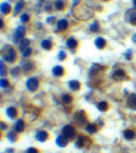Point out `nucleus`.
Instances as JSON below:
<instances>
[{
  "mask_svg": "<svg viewBox=\"0 0 136 153\" xmlns=\"http://www.w3.org/2000/svg\"><path fill=\"white\" fill-rule=\"evenodd\" d=\"M48 136H49L48 135V132H45V131H39L35 134V138L39 142H45L48 140Z\"/></svg>",
  "mask_w": 136,
  "mask_h": 153,
  "instance_id": "9",
  "label": "nucleus"
},
{
  "mask_svg": "<svg viewBox=\"0 0 136 153\" xmlns=\"http://www.w3.org/2000/svg\"><path fill=\"white\" fill-rule=\"evenodd\" d=\"M74 119H75V121H77V124H81V125L86 124V116H85L84 111H77L74 115Z\"/></svg>",
  "mask_w": 136,
  "mask_h": 153,
  "instance_id": "7",
  "label": "nucleus"
},
{
  "mask_svg": "<svg viewBox=\"0 0 136 153\" xmlns=\"http://www.w3.org/2000/svg\"><path fill=\"white\" fill-rule=\"evenodd\" d=\"M26 87H27V90L31 91V92L36 91L37 87H39V80H37L35 77H31V78H28L27 82H26Z\"/></svg>",
  "mask_w": 136,
  "mask_h": 153,
  "instance_id": "4",
  "label": "nucleus"
},
{
  "mask_svg": "<svg viewBox=\"0 0 136 153\" xmlns=\"http://www.w3.org/2000/svg\"><path fill=\"white\" fill-rule=\"evenodd\" d=\"M61 101H62L65 104H69V103H72V101H73V96H72L70 94H64V95L61 96Z\"/></svg>",
  "mask_w": 136,
  "mask_h": 153,
  "instance_id": "26",
  "label": "nucleus"
},
{
  "mask_svg": "<svg viewBox=\"0 0 136 153\" xmlns=\"http://www.w3.org/2000/svg\"><path fill=\"white\" fill-rule=\"evenodd\" d=\"M68 27V22L66 19H59L57 22V28L59 31H65Z\"/></svg>",
  "mask_w": 136,
  "mask_h": 153,
  "instance_id": "14",
  "label": "nucleus"
},
{
  "mask_svg": "<svg viewBox=\"0 0 136 153\" xmlns=\"http://www.w3.org/2000/svg\"><path fill=\"white\" fill-rule=\"evenodd\" d=\"M103 1H109V0H103Z\"/></svg>",
  "mask_w": 136,
  "mask_h": 153,
  "instance_id": "45",
  "label": "nucleus"
},
{
  "mask_svg": "<svg viewBox=\"0 0 136 153\" xmlns=\"http://www.w3.org/2000/svg\"><path fill=\"white\" fill-rule=\"evenodd\" d=\"M24 128H25V123L22 119L17 120L16 124H15V126H14V131L17 132V133H20V132L24 131Z\"/></svg>",
  "mask_w": 136,
  "mask_h": 153,
  "instance_id": "11",
  "label": "nucleus"
},
{
  "mask_svg": "<svg viewBox=\"0 0 136 153\" xmlns=\"http://www.w3.org/2000/svg\"><path fill=\"white\" fill-rule=\"evenodd\" d=\"M99 28H100V27H99V23H98L97 20H94V22L90 25V31H91V32H98Z\"/></svg>",
  "mask_w": 136,
  "mask_h": 153,
  "instance_id": "30",
  "label": "nucleus"
},
{
  "mask_svg": "<svg viewBox=\"0 0 136 153\" xmlns=\"http://www.w3.org/2000/svg\"><path fill=\"white\" fill-rule=\"evenodd\" d=\"M27 153H39V151H37V149H35V148H30V149L27 150Z\"/></svg>",
  "mask_w": 136,
  "mask_h": 153,
  "instance_id": "39",
  "label": "nucleus"
},
{
  "mask_svg": "<svg viewBox=\"0 0 136 153\" xmlns=\"http://www.w3.org/2000/svg\"><path fill=\"white\" fill-rule=\"evenodd\" d=\"M68 86H69V88H70V90H73V91H77V90H79V88H81V83H79L78 80L72 79V80H69Z\"/></svg>",
  "mask_w": 136,
  "mask_h": 153,
  "instance_id": "15",
  "label": "nucleus"
},
{
  "mask_svg": "<svg viewBox=\"0 0 136 153\" xmlns=\"http://www.w3.org/2000/svg\"><path fill=\"white\" fill-rule=\"evenodd\" d=\"M133 5H134V8L136 9V0H133Z\"/></svg>",
  "mask_w": 136,
  "mask_h": 153,
  "instance_id": "44",
  "label": "nucleus"
},
{
  "mask_svg": "<svg viewBox=\"0 0 136 153\" xmlns=\"http://www.w3.org/2000/svg\"><path fill=\"white\" fill-rule=\"evenodd\" d=\"M66 57H67V55H66L64 51H60L59 55H58V59H59V60H65Z\"/></svg>",
  "mask_w": 136,
  "mask_h": 153,
  "instance_id": "36",
  "label": "nucleus"
},
{
  "mask_svg": "<svg viewBox=\"0 0 136 153\" xmlns=\"http://www.w3.org/2000/svg\"><path fill=\"white\" fill-rule=\"evenodd\" d=\"M125 58H126L127 60H131V59H132V50H128V51L125 53Z\"/></svg>",
  "mask_w": 136,
  "mask_h": 153,
  "instance_id": "38",
  "label": "nucleus"
},
{
  "mask_svg": "<svg viewBox=\"0 0 136 153\" xmlns=\"http://www.w3.org/2000/svg\"><path fill=\"white\" fill-rule=\"evenodd\" d=\"M52 20H53V17H50V18H48V19H47V22H48V23H49V22H52Z\"/></svg>",
  "mask_w": 136,
  "mask_h": 153,
  "instance_id": "42",
  "label": "nucleus"
},
{
  "mask_svg": "<svg viewBox=\"0 0 136 153\" xmlns=\"http://www.w3.org/2000/svg\"><path fill=\"white\" fill-rule=\"evenodd\" d=\"M76 1H78V0H76Z\"/></svg>",
  "mask_w": 136,
  "mask_h": 153,
  "instance_id": "46",
  "label": "nucleus"
},
{
  "mask_svg": "<svg viewBox=\"0 0 136 153\" xmlns=\"http://www.w3.org/2000/svg\"><path fill=\"white\" fill-rule=\"evenodd\" d=\"M74 14H75L76 18L83 19V20H86V19L91 18L92 15H93V13L84 5H79L77 8H74Z\"/></svg>",
  "mask_w": 136,
  "mask_h": 153,
  "instance_id": "1",
  "label": "nucleus"
},
{
  "mask_svg": "<svg viewBox=\"0 0 136 153\" xmlns=\"http://www.w3.org/2000/svg\"><path fill=\"white\" fill-rule=\"evenodd\" d=\"M0 85H1V88H5L8 86V80L6 78H1L0 79Z\"/></svg>",
  "mask_w": 136,
  "mask_h": 153,
  "instance_id": "34",
  "label": "nucleus"
},
{
  "mask_svg": "<svg viewBox=\"0 0 136 153\" xmlns=\"http://www.w3.org/2000/svg\"><path fill=\"white\" fill-rule=\"evenodd\" d=\"M6 115H7L9 118H15V117L17 116V110H16V108H15V107H9V108H7Z\"/></svg>",
  "mask_w": 136,
  "mask_h": 153,
  "instance_id": "19",
  "label": "nucleus"
},
{
  "mask_svg": "<svg viewBox=\"0 0 136 153\" xmlns=\"http://www.w3.org/2000/svg\"><path fill=\"white\" fill-rule=\"evenodd\" d=\"M0 7H1V14H2V15H8V14L10 13L11 7H10V5H9L8 2H2Z\"/></svg>",
  "mask_w": 136,
  "mask_h": 153,
  "instance_id": "16",
  "label": "nucleus"
},
{
  "mask_svg": "<svg viewBox=\"0 0 136 153\" xmlns=\"http://www.w3.org/2000/svg\"><path fill=\"white\" fill-rule=\"evenodd\" d=\"M56 143H57L58 146L65 148V146L68 144V138H67L66 136H64V135H59V136L57 137V140H56Z\"/></svg>",
  "mask_w": 136,
  "mask_h": 153,
  "instance_id": "10",
  "label": "nucleus"
},
{
  "mask_svg": "<svg viewBox=\"0 0 136 153\" xmlns=\"http://www.w3.org/2000/svg\"><path fill=\"white\" fill-rule=\"evenodd\" d=\"M31 53H32V49H31V48L28 47L27 49H25V50H24V51L22 52V56H23L24 58H26V57H28V56H30Z\"/></svg>",
  "mask_w": 136,
  "mask_h": 153,
  "instance_id": "32",
  "label": "nucleus"
},
{
  "mask_svg": "<svg viewBox=\"0 0 136 153\" xmlns=\"http://www.w3.org/2000/svg\"><path fill=\"white\" fill-rule=\"evenodd\" d=\"M132 41H133L134 43H136V34H135V35H133V38H132Z\"/></svg>",
  "mask_w": 136,
  "mask_h": 153,
  "instance_id": "41",
  "label": "nucleus"
},
{
  "mask_svg": "<svg viewBox=\"0 0 136 153\" xmlns=\"http://www.w3.org/2000/svg\"><path fill=\"white\" fill-rule=\"evenodd\" d=\"M23 7H24V1H23V0L18 1V2L15 5V9H14V16L18 15V13L22 10V8H23Z\"/></svg>",
  "mask_w": 136,
  "mask_h": 153,
  "instance_id": "22",
  "label": "nucleus"
},
{
  "mask_svg": "<svg viewBox=\"0 0 136 153\" xmlns=\"http://www.w3.org/2000/svg\"><path fill=\"white\" fill-rule=\"evenodd\" d=\"M24 35H25V27L24 26H18L16 28L15 34H14V43L19 44L20 41L24 39Z\"/></svg>",
  "mask_w": 136,
  "mask_h": 153,
  "instance_id": "3",
  "label": "nucleus"
},
{
  "mask_svg": "<svg viewBox=\"0 0 136 153\" xmlns=\"http://www.w3.org/2000/svg\"><path fill=\"white\" fill-rule=\"evenodd\" d=\"M66 46H67L69 49L74 50V49L77 47V41H76L74 38H69V39L66 41Z\"/></svg>",
  "mask_w": 136,
  "mask_h": 153,
  "instance_id": "20",
  "label": "nucleus"
},
{
  "mask_svg": "<svg viewBox=\"0 0 136 153\" xmlns=\"http://www.w3.org/2000/svg\"><path fill=\"white\" fill-rule=\"evenodd\" d=\"M112 77H114V79H116V80H123V78L125 77V71H123V69H117V71H115L114 74H112Z\"/></svg>",
  "mask_w": 136,
  "mask_h": 153,
  "instance_id": "12",
  "label": "nucleus"
},
{
  "mask_svg": "<svg viewBox=\"0 0 136 153\" xmlns=\"http://www.w3.org/2000/svg\"><path fill=\"white\" fill-rule=\"evenodd\" d=\"M28 44H30V40H28V39H23V40L20 41V43L18 44L19 51H20V52H23L25 49H27V48L30 47Z\"/></svg>",
  "mask_w": 136,
  "mask_h": 153,
  "instance_id": "17",
  "label": "nucleus"
},
{
  "mask_svg": "<svg viewBox=\"0 0 136 153\" xmlns=\"http://www.w3.org/2000/svg\"><path fill=\"white\" fill-rule=\"evenodd\" d=\"M84 141H85V137L84 136H82V135H79L78 136V138L76 140V142H75V145H76V148H78V149H81V148H83L84 146Z\"/></svg>",
  "mask_w": 136,
  "mask_h": 153,
  "instance_id": "24",
  "label": "nucleus"
},
{
  "mask_svg": "<svg viewBox=\"0 0 136 153\" xmlns=\"http://www.w3.org/2000/svg\"><path fill=\"white\" fill-rule=\"evenodd\" d=\"M0 125H1V131H3V129H6V128H7V125H6L5 123H2V121H1V124H0Z\"/></svg>",
  "mask_w": 136,
  "mask_h": 153,
  "instance_id": "40",
  "label": "nucleus"
},
{
  "mask_svg": "<svg viewBox=\"0 0 136 153\" xmlns=\"http://www.w3.org/2000/svg\"><path fill=\"white\" fill-rule=\"evenodd\" d=\"M64 73H65V69H64L62 66H55V67L52 68V74H53L55 76H57V77L62 76Z\"/></svg>",
  "mask_w": 136,
  "mask_h": 153,
  "instance_id": "13",
  "label": "nucleus"
},
{
  "mask_svg": "<svg viewBox=\"0 0 136 153\" xmlns=\"http://www.w3.org/2000/svg\"><path fill=\"white\" fill-rule=\"evenodd\" d=\"M124 137H125L126 140L131 141V140H133V138L135 137V132L132 131V129H126V131L124 132Z\"/></svg>",
  "mask_w": 136,
  "mask_h": 153,
  "instance_id": "21",
  "label": "nucleus"
},
{
  "mask_svg": "<svg viewBox=\"0 0 136 153\" xmlns=\"http://www.w3.org/2000/svg\"><path fill=\"white\" fill-rule=\"evenodd\" d=\"M125 17H126V20L128 23L136 25V9H129V10H127Z\"/></svg>",
  "mask_w": 136,
  "mask_h": 153,
  "instance_id": "6",
  "label": "nucleus"
},
{
  "mask_svg": "<svg viewBox=\"0 0 136 153\" xmlns=\"http://www.w3.org/2000/svg\"><path fill=\"white\" fill-rule=\"evenodd\" d=\"M85 129H86L87 133L93 134V133L97 132V125H94V124H87V125L85 126Z\"/></svg>",
  "mask_w": 136,
  "mask_h": 153,
  "instance_id": "28",
  "label": "nucleus"
},
{
  "mask_svg": "<svg viewBox=\"0 0 136 153\" xmlns=\"http://www.w3.org/2000/svg\"><path fill=\"white\" fill-rule=\"evenodd\" d=\"M0 27H1V28L3 27V20H2V19L0 20Z\"/></svg>",
  "mask_w": 136,
  "mask_h": 153,
  "instance_id": "43",
  "label": "nucleus"
},
{
  "mask_svg": "<svg viewBox=\"0 0 136 153\" xmlns=\"http://www.w3.org/2000/svg\"><path fill=\"white\" fill-rule=\"evenodd\" d=\"M20 20H22L23 23L28 22V20H30V15H28V14H23V15L20 16Z\"/></svg>",
  "mask_w": 136,
  "mask_h": 153,
  "instance_id": "33",
  "label": "nucleus"
},
{
  "mask_svg": "<svg viewBox=\"0 0 136 153\" xmlns=\"http://www.w3.org/2000/svg\"><path fill=\"white\" fill-rule=\"evenodd\" d=\"M3 59L7 63H14V60L16 59V51L11 47H7L3 53Z\"/></svg>",
  "mask_w": 136,
  "mask_h": 153,
  "instance_id": "2",
  "label": "nucleus"
},
{
  "mask_svg": "<svg viewBox=\"0 0 136 153\" xmlns=\"http://www.w3.org/2000/svg\"><path fill=\"white\" fill-rule=\"evenodd\" d=\"M0 67H1V72H0V74H1V76H3V75H6V67L3 66V63H1L0 64Z\"/></svg>",
  "mask_w": 136,
  "mask_h": 153,
  "instance_id": "37",
  "label": "nucleus"
},
{
  "mask_svg": "<svg viewBox=\"0 0 136 153\" xmlns=\"http://www.w3.org/2000/svg\"><path fill=\"white\" fill-rule=\"evenodd\" d=\"M94 44H95V47H97L98 49H103V48L106 47L107 42H106L104 39H102V38H98V39L94 41Z\"/></svg>",
  "mask_w": 136,
  "mask_h": 153,
  "instance_id": "18",
  "label": "nucleus"
},
{
  "mask_svg": "<svg viewBox=\"0 0 136 153\" xmlns=\"http://www.w3.org/2000/svg\"><path fill=\"white\" fill-rule=\"evenodd\" d=\"M18 72H19V68L16 67V68H12V69H11V73H10V74H11V76L12 77H16L18 74H19Z\"/></svg>",
  "mask_w": 136,
  "mask_h": 153,
  "instance_id": "35",
  "label": "nucleus"
},
{
  "mask_svg": "<svg viewBox=\"0 0 136 153\" xmlns=\"http://www.w3.org/2000/svg\"><path fill=\"white\" fill-rule=\"evenodd\" d=\"M41 47H42L43 49H45V50H50V49L52 48V42H51L50 40H43V41L41 42Z\"/></svg>",
  "mask_w": 136,
  "mask_h": 153,
  "instance_id": "25",
  "label": "nucleus"
},
{
  "mask_svg": "<svg viewBox=\"0 0 136 153\" xmlns=\"http://www.w3.org/2000/svg\"><path fill=\"white\" fill-rule=\"evenodd\" d=\"M62 135H64V136H66L68 140L74 138V137H75V135H76L74 127H73V126H70V125L65 126V127L62 128Z\"/></svg>",
  "mask_w": 136,
  "mask_h": 153,
  "instance_id": "5",
  "label": "nucleus"
},
{
  "mask_svg": "<svg viewBox=\"0 0 136 153\" xmlns=\"http://www.w3.org/2000/svg\"><path fill=\"white\" fill-rule=\"evenodd\" d=\"M98 109L100 111H107L109 109V104L108 102H104V101H101L100 103H98Z\"/></svg>",
  "mask_w": 136,
  "mask_h": 153,
  "instance_id": "27",
  "label": "nucleus"
},
{
  "mask_svg": "<svg viewBox=\"0 0 136 153\" xmlns=\"http://www.w3.org/2000/svg\"><path fill=\"white\" fill-rule=\"evenodd\" d=\"M22 66H23L24 72H26V73H28V72L33 68V64H32V61H23Z\"/></svg>",
  "mask_w": 136,
  "mask_h": 153,
  "instance_id": "23",
  "label": "nucleus"
},
{
  "mask_svg": "<svg viewBox=\"0 0 136 153\" xmlns=\"http://www.w3.org/2000/svg\"><path fill=\"white\" fill-rule=\"evenodd\" d=\"M16 133H17V132H14V131H11V132L8 133L7 137H8V140H9L10 142H15V141L17 140V135H16Z\"/></svg>",
  "mask_w": 136,
  "mask_h": 153,
  "instance_id": "29",
  "label": "nucleus"
},
{
  "mask_svg": "<svg viewBox=\"0 0 136 153\" xmlns=\"http://www.w3.org/2000/svg\"><path fill=\"white\" fill-rule=\"evenodd\" d=\"M55 7H56L57 10H62V9L65 8V5H64V2H62L61 0H57V1L55 2Z\"/></svg>",
  "mask_w": 136,
  "mask_h": 153,
  "instance_id": "31",
  "label": "nucleus"
},
{
  "mask_svg": "<svg viewBox=\"0 0 136 153\" xmlns=\"http://www.w3.org/2000/svg\"><path fill=\"white\" fill-rule=\"evenodd\" d=\"M127 106L133 109V110H136V94L135 93H132L128 95L127 98Z\"/></svg>",
  "mask_w": 136,
  "mask_h": 153,
  "instance_id": "8",
  "label": "nucleus"
}]
</instances>
